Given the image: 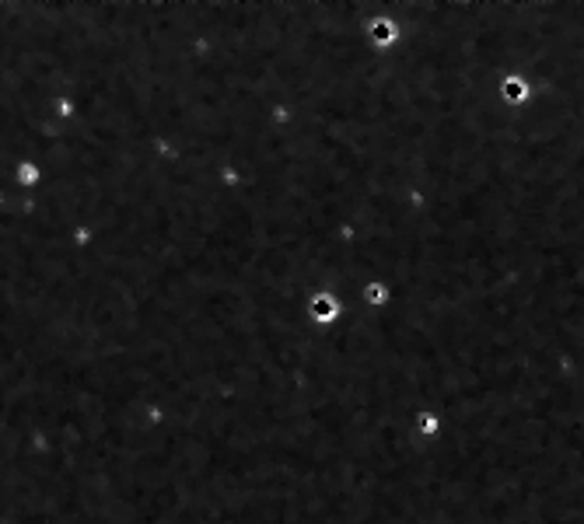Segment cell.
<instances>
[{
  "label": "cell",
  "mask_w": 584,
  "mask_h": 524,
  "mask_svg": "<svg viewBox=\"0 0 584 524\" xmlns=\"http://www.w3.org/2000/svg\"><path fill=\"white\" fill-rule=\"evenodd\" d=\"M504 88H507V95H511V98H521V95H525V88H521V80H507Z\"/></svg>",
  "instance_id": "obj_1"
}]
</instances>
